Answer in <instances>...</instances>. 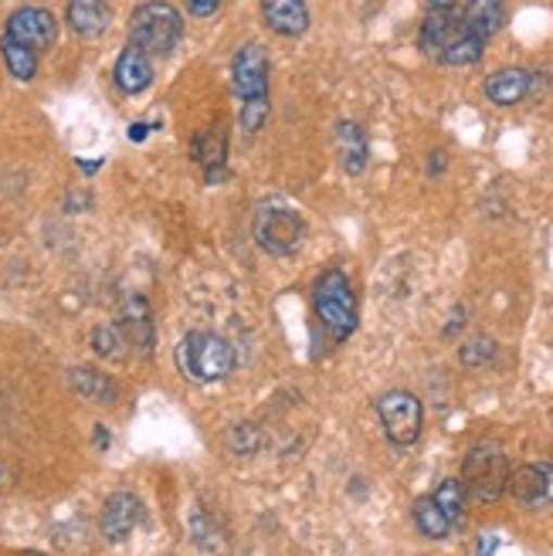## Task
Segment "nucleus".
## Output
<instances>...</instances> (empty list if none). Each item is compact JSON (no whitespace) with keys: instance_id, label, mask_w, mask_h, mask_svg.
<instances>
[{"instance_id":"30","label":"nucleus","mask_w":553,"mask_h":556,"mask_svg":"<svg viewBox=\"0 0 553 556\" xmlns=\"http://www.w3.org/2000/svg\"><path fill=\"white\" fill-rule=\"evenodd\" d=\"M441 170H445V153H441V150H438V153H431V163H428V174H435V177H438Z\"/></svg>"},{"instance_id":"24","label":"nucleus","mask_w":553,"mask_h":556,"mask_svg":"<svg viewBox=\"0 0 553 556\" xmlns=\"http://www.w3.org/2000/svg\"><path fill=\"white\" fill-rule=\"evenodd\" d=\"M435 503H438V509L445 513L449 519H452V526H458L462 522V516H465V498H468V492H465V485H462V479H445L438 489H435Z\"/></svg>"},{"instance_id":"11","label":"nucleus","mask_w":553,"mask_h":556,"mask_svg":"<svg viewBox=\"0 0 553 556\" xmlns=\"http://www.w3.org/2000/svg\"><path fill=\"white\" fill-rule=\"evenodd\" d=\"M262 21L272 35L302 38L310 31V4L306 0H262Z\"/></svg>"},{"instance_id":"10","label":"nucleus","mask_w":553,"mask_h":556,"mask_svg":"<svg viewBox=\"0 0 553 556\" xmlns=\"http://www.w3.org/2000/svg\"><path fill=\"white\" fill-rule=\"evenodd\" d=\"M143 516V506H140V498H136L133 492H113L105 498V506H102V516H99V526H102V536L109 543H123L133 536L136 530V522H140Z\"/></svg>"},{"instance_id":"26","label":"nucleus","mask_w":553,"mask_h":556,"mask_svg":"<svg viewBox=\"0 0 553 556\" xmlns=\"http://www.w3.org/2000/svg\"><path fill=\"white\" fill-rule=\"evenodd\" d=\"M92 346H96V353L99 356H105V359H123L126 356V337H123V329H116V326H102V329H96L92 332Z\"/></svg>"},{"instance_id":"2","label":"nucleus","mask_w":553,"mask_h":556,"mask_svg":"<svg viewBox=\"0 0 553 556\" xmlns=\"http://www.w3.org/2000/svg\"><path fill=\"white\" fill-rule=\"evenodd\" d=\"M177 370L193 383H221L235 370V346L208 329H193L174 350Z\"/></svg>"},{"instance_id":"34","label":"nucleus","mask_w":553,"mask_h":556,"mask_svg":"<svg viewBox=\"0 0 553 556\" xmlns=\"http://www.w3.org/2000/svg\"><path fill=\"white\" fill-rule=\"evenodd\" d=\"M96 444H99V448H105V444H109V434H105L102 428L96 431Z\"/></svg>"},{"instance_id":"17","label":"nucleus","mask_w":553,"mask_h":556,"mask_svg":"<svg viewBox=\"0 0 553 556\" xmlns=\"http://www.w3.org/2000/svg\"><path fill=\"white\" fill-rule=\"evenodd\" d=\"M337 153H340L343 174L361 177L367 170V160H370V143H367L364 129L356 123H350V119H343L337 126Z\"/></svg>"},{"instance_id":"15","label":"nucleus","mask_w":553,"mask_h":556,"mask_svg":"<svg viewBox=\"0 0 553 556\" xmlns=\"http://www.w3.org/2000/svg\"><path fill=\"white\" fill-rule=\"evenodd\" d=\"M462 27V17H458V8H428L425 21H422V35H418V45L425 54H441V48H445L452 41V35Z\"/></svg>"},{"instance_id":"1","label":"nucleus","mask_w":553,"mask_h":556,"mask_svg":"<svg viewBox=\"0 0 553 556\" xmlns=\"http://www.w3.org/2000/svg\"><path fill=\"white\" fill-rule=\"evenodd\" d=\"M231 89L241 99V129L259 132L268 119V54L262 45H241L235 51Z\"/></svg>"},{"instance_id":"23","label":"nucleus","mask_w":553,"mask_h":556,"mask_svg":"<svg viewBox=\"0 0 553 556\" xmlns=\"http://www.w3.org/2000/svg\"><path fill=\"white\" fill-rule=\"evenodd\" d=\"M0 54H4L8 72L17 81H32L38 75V51H32V48H24V45L4 38V41H0Z\"/></svg>"},{"instance_id":"9","label":"nucleus","mask_w":553,"mask_h":556,"mask_svg":"<svg viewBox=\"0 0 553 556\" xmlns=\"http://www.w3.org/2000/svg\"><path fill=\"white\" fill-rule=\"evenodd\" d=\"M510 495L516 498L519 506L527 509H543L553 506V465H519L510 468V482H506Z\"/></svg>"},{"instance_id":"12","label":"nucleus","mask_w":553,"mask_h":556,"mask_svg":"<svg viewBox=\"0 0 553 556\" xmlns=\"http://www.w3.org/2000/svg\"><path fill=\"white\" fill-rule=\"evenodd\" d=\"M113 78H116V89L123 96H140L153 86V62L150 54L140 48V45H126L116 59V68H113Z\"/></svg>"},{"instance_id":"20","label":"nucleus","mask_w":553,"mask_h":556,"mask_svg":"<svg viewBox=\"0 0 553 556\" xmlns=\"http://www.w3.org/2000/svg\"><path fill=\"white\" fill-rule=\"evenodd\" d=\"M482 54H486V38L476 35V31H468V27L462 24L458 31L452 35V41L441 48L438 62L441 65H452V68H465V65L482 62Z\"/></svg>"},{"instance_id":"13","label":"nucleus","mask_w":553,"mask_h":556,"mask_svg":"<svg viewBox=\"0 0 553 556\" xmlns=\"http://www.w3.org/2000/svg\"><path fill=\"white\" fill-rule=\"evenodd\" d=\"M190 156L204 166V180L208 184H217L228 177V166H225V156H228V132L221 126H208L193 136L190 143Z\"/></svg>"},{"instance_id":"32","label":"nucleus","mask_w":553,"mask_h":556,"mask_svg":"<svg viewBox=\"0 0 553 556\" xmlns=\"http://www.w3.org/2000/svg\"><path fill=\"white\" fill-rule=\"evenodd\" d=\"M495 546H500V543H495V540H489V536H486V540H482V543L476 546V553H492Z\"/></svg>"},{"instance_id":"7","label":"nucleus","mask_w":553,"mask_h":556,"mask_svg":"<svg viewBox=\"0 0 553 556\" xmlns=\"http://www.w3.org/2000/svg\"><path fill=\"white\" fill-rule=\"evenodd\" d=\"M377 414L384 434L391 438V444L398 448H407L422 438V425H425V407L411 391H387L377 397Z\"/></svg>"},{"instance_id":"33","label":"nucleus","mask_w":553,"mask_h":556,"mask_svg":"<svg viewBox=\"0 0 553 556\" xmlns=\"http://www.w3.org/2000/svg\"><path fill=\"white\" fill-rule=\"evenodd\" d=\"M428 8H458V0H428Z\"/></svg>"},{"instance_id":"21","label":"nucleus","mask_w":553,"mask_h":556,"mask_svg":"<svg viewBox=\"0 0 553 556\" xmlns=\"http://www.w3.org/2000/svg\"><path fill=\"white\" fill-rule=\"evenodd\" d=\"M68 383H72V391L78 394V397H86V401H92V404H116L120 401V387L109 380L105 374H99V370H89V367H75L72 374H68Z\"/></svg>"},{"instance_id":"31","label":"nucleus","mask_w":553,"mask_h":556,"mask_svg":"<svg viewBox=\"0 0 553 556\" xmlns=\"http://www.w3.org/2000/svg\"><path fill=\"white\" fill-rule=\"evenodd\" d=\"M147 129H150V126H143V123H136V126L129 129V136L136 139V143H140V139H147Z\"/></svg>"},{"instance_id":"22","label":"nucleus","mask_w":553,"mask_h":556,"mask_svg":"<svg viewBox=\"0 0 553 556\" xmlns=\"http://www.w3.org/2000/svg\"><path fill=\"white\" fill-rule=\"evenodd\" d=\"M414 526H418V533L425 540H445L452 533V519L438 509V503L431 495H425V498L414 503Z\"/></svg>"},{"instance_id":"28","label":"nucleus","mask_w":553,"mask_h":556,"mask_svg":"<svg viewBox=\"0 0 553 556\" xmlns=\"http://www.w3.org/2000/svg\"><path fill=\"white\" fill-rule=\"evenodd\" d=\"M184 4L193 17H211V14H217L221 0H184Z\"/></svg>"},{"instance_id":"19","label":"nucleus","mask_w":553,"mask_h":556,"mask_svg":"<svg viewBox=\"0 0 553 556\" xmlns=\"http://www.w3.org/2000/svg\"><path fill=\"white\" fill-rule=\"evenodd\" d=\"M462 24L489 41L506 24V0H465Z\"/></svg>"},{"instance_id":"25","label":"nucleus","mask_w":553,"mask_h":556,"mask_svg":"<svg viewBox=\"0 0 553 556\" xmlns=\"http://www.w3.org/2000/svg\"><path fill=\"white\" fill-rule=\"evenodd\" d=\"M492 356H495V340H489V337H473L468 343L458 346V359H462V367H468V370L492 364Z\"/></svg>"},{"instance_id":"29","label":"nucleus","mask_w":553,"mask_h":556,"mask_svg":"<svg viewBox=\"0 0 553 556\" xmlns=\"http://www.w3.org/2000/svg\"><path fill=\"white\" fill-rule=\"evenodd\" d=\"M465 326V309H455V316H452V323L445 326V329H441V332H445V337H455V332Z\"/></svg>"},{"instance_id":"16","label":"nucleus","mask_w":553,"mask_h":556,"mask_svg":"<svg viewBox=\"0 0 553 556\" xmlns=\"http://www.w3.org/2000/svg\"><path fill=\"white\" fill-rule=\"evenodd\" d=\"M533 92V72L527 68H500L486 81V96L495 105H516Z\"/></svg>"},{"instance_id":"8","label":"nucleus","mask_w":553,"mask_h":556,"mask_svg":"<svg viewBox=\"0 0 553 556\" xmlns=\"http://www.w3.org/2000/svg\"><path fill=\"white\" fill-rule=\"evenodd\" d=\"M4 38L41 54L54 45V38H59V21H54V14L45 8H21L8 17Z\"/></svg>"},{"instance_id":"14","label":"nucleus","mask_w":553,"mask_h":556,"mask_svg":"<svg viewBox=\"0 0 553 556\" xmlns=\"http://www.w3.org/2000/svg\"><path fill=\"white\" fill-rule=\"evenodd\" d=\"M68 27L78 38H102L113 24V11H109L105 0H68V11H65Z\"/></svg>"},{"instance_id":"3","label":"nucleus","mask_w":553,"mask_h":556,"mask_svg":"<svg viewBox=\"0 0 553 556\" xmlns=\"http://www.w3.org/2000/svg\"><path fill=\"white\" fill-rule=\"evenodd\" d=\"M313 305H316V319L319 326L334 337L337 343L350 340L356 332V323H361V313H356V295L350 278L340 268H329L316 278L313 286Z\"/></svg>"},{"instance_id":"4","label":"nucleus","mask_w":553,"mask_h":556,"mask_svg":"<svg viewBox=\"0 0 553 556\" xmlns=\"http://www.w3.org/2000/svg\"><path fill=\"white\" fill-rule=\"evenodd\" d=\"M129 38L133 45H140L150 59L153 54H171L184 38L180 11L167 4V0H147V4H140L129 17Z\"/></svg>"},{"instance_id":"18","label":"nucleus","mask_w":553,"mask_h":556,"mask_svg":"<svg viewBox=\"0 0 553 556\" xmlns=\"http://www.w3.org/2000/svg\"><path fill=\"white\" fill-rule=\"evenodd\" d=\"M123 337L126 343H133L143 356L153 353V343H156V332H153V316H150V305L147 299H129L126 302V313H123Z\"/></svg>"},{"instance_id":"5","label":"nucleus","mask_w":553,"mask_h":556,"mask_svg":"<svg viewBox=\"0 0 553 556\" xmlns=\"http://www.w3.org/2000/svg\"><path fill=\"white\" fill-rule=\"evenodd\" d=\"M510 482V458L500 444H476L465 455L462 465V485L476 503H495Z\"/></svg>"},{"instance_id":"27","label":"nucleus","mask_w":553,"mask_h":556,"mask_svg":"<svg viewBox=\"0 0 553 556\" xmlns=\"http://www.w3.org/2000/svg\"><path fill=\"white\" fill-rule=\"evenodd\" d=\"M262 444H265V434L255 425H238L231 431V452L235 455H255Z\"/></svg>"},{"instance_id":"6","label":"nucleus","mask_w":553,"mask_h":556,"mask_svg":"<svg viewBox=\"0 0 553 556\" xmlns=\"http://www.w3.org/2000/svg\"><path fill=\"white\" fill-rule=\"evenodd\" d=\"M252 238H255V244L262 248L265 255L286 258V255H292L296 248L302 244V238H306V225H302V217L296 211L265 204V207L255 211Z\"/></svg>"}]
</instances>
